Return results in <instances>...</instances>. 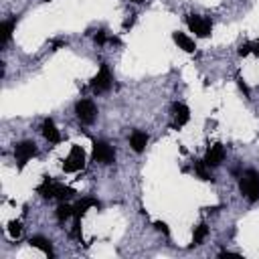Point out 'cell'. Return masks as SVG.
Here are the masks:
<instances>
[{
	"label": "cell",
	"mask_w": 259,
	"mask_h": 259,
	"mask_svg": "<svg viewBox=\"0 0 259 259\" xmlns=\"http://www.w3.org/2000/svg\"><path fill=\"white\" fill-rule=\"evenodd\" d=\"M186 24L197 37H209L211 30H213V22L209 18H205V16H199V14H188Z\"/></svg>",
	"instance_id": "cell-3"
},
{
	"label": "cell",
	"mask_w": 259,
	"mask_h": 259,
	"mask_svg": "<svg viewBox=\"0 0 259 259\" xmlns=\"http://www.w3.org/2000/svg\"><path fill=\"white\" fill-rule=\"evenodd\" d=\"M130 2H136V4H142V2H144V0H130Z\"/></svg>",
	"instance_id": "cell-26"
},
{
	"label": "cell",
	"mask_w": 259,
	"mask_h": 259,
	"mask_svg": "<svg viewBox=\"0 0 259 259\" xmlns=\"http://www.w3.org/2000/svg\"><path fill=\"white\" fill-rule=\"evenodd\" d=\"M53 192H55V199H59V201H67L69 197L75 194V190L71 186H65V184H59V182L53 184Z\"/></svg>",
	"instance_id": "cell-15"
},
{
	"label": "cell",
	"mask_w": 259,
	"mask_h": 259,
	"mask_svg": "<svg viewBox=\"0 0 259 259\" xmlns=\"http://www.w3.org/2000/svg\"><path fill=\"white\" fill-rule=\"evenodd\" d=\"M14 24H16V16H12L10 20H4L2 26H0V28H2V43H4V45L10 41V35H12Z\"/></svg>",
	"instance_id": "cell-17"
},
{
	"label": "cell",
	"mask_w": 259,
	"mask_h": 259,
	"mask_svg": "<svg viewBox=\"0 0 259 259\" xmlns=\"http://www.w3.org/2000/svg\"><path fill=\"white\" fill-rule=\"evenodd\" d=\"M85 166V152L81 146H73L69 156L63 160V170L65 172H79Z\"/></svg>",
	"instance_id": "cell-2"
},
{
	"label": "cell",
	"mask_w": 259,
	"mask_h": 259,
	"mask_svg": "<svg viewBox=\"0 0 259 259\" xmlns=\"http://www.w3.org/2000/svg\"><path fill=\"white\" fill-rule=\"evenodd\" d=\"M35 249H41L45 255H49V257H53V245H51V241L49 239H45V237H41V235H35V237H30V241H28Z\"/></svg>",
	"instance_id": "cell-14"
},
{
	"label": "cell",
	"mask_w": 259,
	"mask_h": 259,
	"mask_svg": "<svg viewBox=\"0 0 259 259\" xmlns=\"http://www.w3.org/2000/svg\"><path fill=\"white\" fill-rule=\"evenodd\" d=\"M75 114H77L81 124H93L95 118H97V108H95V104L91 100H81L75 106Z\"/></svg>",
	"instance_id": "cell-6"
},
{
	"label": "cell",
	"mask_w": 259,
	"mask_h": 259,
	"mask_svg": "<svg viewBox=\"0 0 259 259\" xmlns=\"http://www.w3.org/2000/svg\"><path fill=\"white\" fill-rule=\"evenodd\" d=\"M91 207H97V209H100L102 205H100V201H97V199H91V197H85V199H81V201H79V203L73 207V209H75V215H73V217H75V219H81V217H83V215H85V213H87Z\"/></svg>",
	"instance_id": "cell-11"
},
{
	"label": "cell",
	"mask_w": 259,
	"mask_h": 259,
	"mask_svg": "<svg viewBox=\"0 0 259 259\" xmlns=\"http://www.w3.org/2000/svg\"><path fill=\"white\" fill-rule=\"evenodd\" d=\"M130 146L134 148V152H144L146 146H148V134L146 132H140V130H136V132H132V136H130Z\"/></svg>",
	"instance_id": "cell-10"
},
{
	"label": "cell",
	"mask_w": 259,
	"mask_h": 259,
	"mask_svg": "<svg viewBox=\"0 0 259 259\" xmlns=\"http://www.w3.org/2000/svg\"><path fill=\"white\" fill-rule=\"evenodd\" d=\"M249 53H251V43H245V45L239 47V55H241V57H247Z\"/></svg>",
	"instance_id": "cell-24"
},
{
	"label": "cell",
	"mask_w": 259,
	"mask_h": 259,
	"mask_svg": "<svg viewBox=\"0 0 259 259\" xmlns=\"http://www.w3.org/2000/svg\"><path fill=\"white\" fill-rule=\"evenodd\" d=\"M172 114H174V128H180L190 120V110L184 104H178V102L172 104Z\"/></svg>",
	"instance_id": "cell-9"
},
{
	"label": "cell",
	"mask_w": 259,
	"mask_h": 259,
	"mask_svg": "<svg viewBox=\"0 0 259 259\" xmlns=\"http://www.w3.org/2000/svg\"><path fill=\"white\" fill-rule=\"evenodd\" d=\"M93 160L100 162V164H114L116 152L108 142H93Z\"/></svg>",
	"instance_id": "cell-5"
},
{
	"label": "cell",
	"mask_w": 259,
	"mask_h": 259,
	"mask_svg": "<svg viewBox=\"0 0 259 259\" xmlns=\"http://www.w3.org/2000/svg\"><path fill=\"white\" fill-rule=\"evenodd\" d=\"M35 154H37V146L32 142H20L14 146V158L18 162V168H22Z\"/></svg>",
	"instance_id": "cell-7"
},
{
	"label": "cell",
	"mask_w": 259,
	"mask_h": 259,
	"mask_svg": "<svg viewBox=\"0 0 259 259\" xmlns=\"http://www.w3.org/2000/svg\"><path fill=\"white\" fill-rule=\"evenodd\" d=\"M237 83H239V89H241V91L245 93V97H247V95H249V87H247V83L243 81V77H241V75H237Z\"/></svg>",
	"instance_id": "cell-23"
},
{
	"label": "cell",
	"mask_w": 259,
	"mask_h": 259,
	"mask_svg": "<svg viewBox=\"0 0 259 259\" xmlns=\"http://www.w3.org/2000/svg\"><path fill=\"white\" fill-rule=\"evenodd\" d=\"M251 53H253V55H259V41L251 43Z\"/></svg>",
	"instance_id": "cell-25"
},
{
	"label": "cell",
	"mask_w": 259,
	"mask_h": 259,
	"mask_svg": "<svg viewBox=\"0 0 259 259\" xmlns=\"http://www.w3.org/2000/svg\"><path fill=\"white\" fill-rule=\"evenodd\" d=\"M194 172H197L203 180H213V176L209 172V164H207L205 160H197V162H194Z\"/></svg>",
	"instance_id": "cell-16"
},
{
	"label": "cell",
	"mask_w": 259,
	"mask_h": 259,
	"mask_svg": "<svg viewBox=\"0 0 259 259\" xmlns=\"http://www.w3.org/2000/svg\"><path fill=\"white\" fill-rule=\"evenodd\" d=\"M209 235V227L207 225H199L197 229H194V237H192V243L194 245H201L203 243V239Z\"/></svg>",
	"instance_id": "cell-19"
},
{
	"label": "cell",
	"mask_w": 259,
	"mask_h": 259,
	"mask_svg": "<svg viewBox=\"0 0 259 259\" xmlns=\"http://www.w3.org/2000/svg\"><path fill=\"white\" fill-rule=\"evenodd\" d=\"M43 136L51 144H59L61 142V134H59V130H57V126H55L53 120H45V124H43Z\"/></svg>",
	"instance_id": "cell-12"
},
{
	"label": "cell",
	"mask_w": 259,
	"mask_h": 259,
	"mask_svg": "<svg viewBox=\"0 0 259 259\" xmlns=\"http://www.w3.org/2000/svg\"><path fill=\"white\" fill-rule=\"evenodd\" d=\"M75 215V209L73 207H69V205H61L59 209H57V219H59V223H65L69 217H73Z\"/></svg>",
	"instance_id": "cell-18"
},
{
	"label": "cell",
	"mask_w": 259,
	"mask_h": 259,
	"mask_svg": "<svg viewBox=\"0 0 259 259\" xmlns=\"http://www.w3.org/2000/svg\"><path fill=\"white\" fill-rule=\"evenodd\" d=\"M239 188L243 192V197L251 203L259 201V172L257 170H245L241 180H239Z\"/></svg>",
	"instance_id": "cell-1"
},
{
	"label": "cell",
	"mask_w": 259,
	"mask_h": 259,
	"mask_svg": "<svg viewBox=\"0 0 259 259\" xmlns=\"http://www.w3.org/2000/svg\"><path fill=\"white\" fill-rule=\"evenodd\" d=\"M20 231H22V227H20L18 221H10V223H8V233H10V237H18Z\"/></svg>",
	"instance_id": "cell-20"
},
{
	"label": "cell",
	"mask_w": 259,
	"mask_h": 259,
	"mask_svg": "<svg viewBox=\"0 0 259 259\" xmlns=\"http://www.w3.org/2000/svg\"><path fill=\"white\" fill-rule=\"evenodd\" d=\"M93 39H95V43H97V45H104L106 41H110V39H108V35H106V30H97Z\"/></svg>",
	"instance_id": "cell-21"
},
{
	"label": "cell",
	"mask_w": 259,
	"mask_h": 259,
	"mask_svg": "<svg viewBox=\"0 0 259 259\" xmlns=\"http://www.w3.org/2000/svg\"><path fill=\"white\" fill-rule=\"evenodd\" d=\"M172 39H174V43L178 45V49H182V51H186V53H194V49H197L194 41H192L190 37H186L184 32H174Z\"/></svg>",
	"instance_id": "cell-13"
},
{
	"label": "cell",
	"mask_w": 259,
	"mask_h": 259,
	"mask_svg": "<svg viewBox=\"0 0 259 259\" xmlns=\"http://www.w3.org/2000/svg\"><path fill=\"white\" fill-rule=\"evenodd\" d=\"M223 160H225V148H223V144L211 146L209 152H207V156H205V162H207V164H209V166H219Z\"/></svg>",
	"instance_id": "cell-8"
},
{
	"label": "cell",
	"mask_w": 259,
	"mask_h": 259,
	"mask_svg": "<svg viewBox=\"0 0 259 259\" xmlns=\"http://www.w3.org/2000/svg\"><path fill=\"white\" fill-rule=\"evenodd\" d=\"M112 83H114L112 71H110L108 65L104 63L102 67H100V71H97V75L91 79V87H93V91H97V93H104V91H108V89L112 87Z\"/></svg>",
	"instance_id": "cell-4"
},
{
	"label": "cell",
	"mask_w": 259,
	"mask_h": 259,
	"mask_svg": "<svg viewBox=\"0 0 259 259\" xmlns=\"http://www.w3.org/2000/svg\"><path fill=\"white\" fill-rule=\"evenodd\" d=\"M154 227H156L158 231H162V233H164V235H170V231H168V225H166V223L156 221V223H154Z\"/></svg>",
	"instance_id": "cell-22"
}]
</instances>
